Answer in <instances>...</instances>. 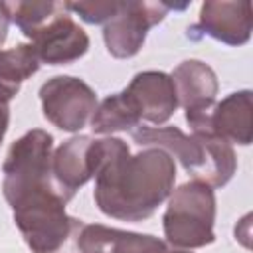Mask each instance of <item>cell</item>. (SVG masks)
<instances>
[{
	"label": "cell",
	"mask_w": 253,
	"mask_h": 253,
	"mask_svg": "<svg viewBox=\"0 0 253 253\" xmlns=\"http://www.w3.org/2000/svg\"><path fill=\"white\" fill-rule=\"evenodd\" d=\"M38 69L40 59L30 43H18L10 49H0V99H14L22 83Z\"/></svg>",
	"instance_id": "15"
},
{
	"label": "cell",
	"mask_w": 253,
	"mask_h": 253,
	"mask_svg": "<svg viewBox=\"0 0 253 253\" xmlns=\"http://www.w3.org/2000/svg\"><path fill=\"white\" fill-rule=\"evenodd\" d=\"M65 204L55 186L30 190L10 202L14 221L32 253H81L83 221L67 215Z\"/></svg>",
	"instance_id": "3"
},
{
	"label": "cell",
	"mask_w": 253,
	"mask_h": 253,
	"mask_svg": "<svg viewBox=\"0 0 253 253\" xmlns=\"http://www.w3.org/2000/svg\"><path fill=\"white\" fill-rule=\"evenodd\" d=\"M105 140V156L95 174V204L105 215L115 219H148L174 190V158L154 146L130 154L125 140Z\"/></svg>",
	"instance_id": "1"
},
{
	"label": "cell",
	"mask_w": 253,
	"mask_h": 253,
	"mask_svg": "<svg viewBox=\"0 0 253 253\" xmlns=\"http://www.w3.org/2000/svg\"><path fill=\"white\" fill-rule=\"evenodd\" d=\"M10 22H14L24 36L43 24L51 14H55L61 2H4Z\"/></svg>",
	"instance_id": "17"
},
{
	"label": "cell",
	"mask_w": 253,
	"mask_h": 253,
	"mask_svg": "<svg viewBox=\"0 0 253 253\" xmlns=\"http://www.w3.org/2000/svg\"><path fill=\"white\" fill-rule=\"evenodd\" d=\"M164 249V241H160L154 235L123 231L99 223H83V229L79 233L81 253H162Z\"/></svg>",
	"instance_id": "14"
},
{
	"label": "cell",
	"mask_w": 253,
	"mask_h": 253,
	"mask_svg": "<svg viewBox=\"0 0 253 253\" xmlns=\"http://www.w3.org/2000/svg\"><path fill=\"white\" fill-rule=\"evenodd\" d=\"M8 26H10V16H8L6 4L0 2V47L4 45V42L8 38Z\"/></svg>",
	"instance_id": "20"
},
{
	"label": "cell",
	"mask_w": 253,
	"mask_h": 253,
	"mask_svg": "<svg viewBox=\"0 0 253 253\" xmlns=\"http://www.w3.org/2000/svg\"><path fill=\"white\" fill-rule=\"evenodd\" d=\"M132 140L144 148L166 150L194 180L210 188L225 186L237 168L231 144L210 132L184 134L178 126H140L132 130Z\"/></svg>",
	"instance_id": "2"
},
{
	"label": "cell",
	"mask_w": 253,
	"mask_h": 253,
	"mask_svg": "<svg viewBox=\"0 0 253 253\" xmlns=\"http://www.w3.org/2000/svg\"><path fill=\"white\" fill-rule=\"evenodd\" d=\"M204 132L215 134L225 142L247 146L253 136L251 121V91H237L213 105Z\"/></svg>",
	"instance_id": "13"
},
{
	"label": "cell",
	"mask_w": 253,
	"mask_h": 253,
	"mask_svg": "<svg viewBox=\"0 0 253 253\" xmlns=\"http://www.w3.org/2000/svg\"><path fill=\"white\" fill-rule=\"evenodd\" d=\"M170 77L176 89L178 105L184 107L192 132H204L219 87L215 71L204 61L186 59L174 69Z\"/></svg>",
	"instance_id": "10"
},
{
	"label": "cell",
	"mask_w": 253,
	"mask_h": 253,
	"mask_svg": "<svg viewBox=\"0 0 253 253\" xmlns=\"http://www.w3.org/2000/svg\"><path fill=\"white\" fill-rule=\"evenodd\" d=\"M95 253H101V251H95Z\"/></svg>",
	"instance_id": "22"
},
{
	"label": "cell",
	"mask_w": 253,
	"mask_h": 253,
	"mask_svg": "<svg viewBox=\"0 0 253 253\" xmlns=\"http://www.w3.org/2000/svg\"><path fill=\"white\" fill-rule=\"evenodd\" d=\"M8 125H10V107H8V101L0 99V144L6 136Z\"/></svg>",
	"instance_id": "19"
},
{
	"label": "cell",
	"mask_w": 253,
	"mask_h": 253,
	"mask_svg": "<svg viewBox=\"0 0 253 253\" xmlns=\"http://www.w3.org/2000/svg\"><path fill=\"white\" fill-rule=\"evenodd\" d=\"M196 28L227 45H243L251 36V2H204Z\"/></svg>",
	"instance_id": "12"
},
{
	"label": "cell",
	"mask_w": 253,
	"mask_h": 253,
	"mask_svg": "<svg viewBox=\"0 0 253 253\" xmlns=\"http://www.w3.org/2000/svg\"><path fill=\"white\" fill-rule=\"evenodd\" d=\"M26 38L30 40V45L34 47L40 63L49 65L73 63L89 49V36L69 16L63 2L55 14H51Z\"/></svg>",
	"instance_id": "9"
},
{
	"label": "cell",
	"mask_w": 253,
	"mask_h": 253,
	"mask_svg": "<svg viewBox=\"0 0 253 253\" xmlns=\"http://www.w3.org/2000/svg\"><path fill=\"white\" fill-rule=\"evenodd\" d=\"M51 154L53 138L42 128L28 130L16 142H12L2 172V192L6 202L18 198L20 194L53 184L51 180Z\"/></svg>",
	"instance_id": "5"
},
{
	"label": "cell",
	"mask_w": 253,
	"mask_h": 253,
	"mask_svg": "<svg viewBox=\"0 0 253 253\" xmlns=\"http://www.w3.org/2000/svg\"><path fill=\"white\" fill-rule=\"evenodd\" d=\"M43 117L65 132H77L97 109L95 91L79 77L55 75L40 87Z\"/></svg>",
	"instance_id": "6"
},
{
	"label": "cell",
	"mask_w": 253,
	"mask_h": 253,
	"mask_svg": "<svg viewBox=\"0 0 253 253\" xmlns=\"http://www.w3.org/2000/svg\"><path fill=\"white\" fill-rule=\"evenodd\" d=\"M105 138L73 136L51 154V180L65 202H69L83 184L95 178L105 156Z\"/></svg>",
	"instance_id": "8"
},
{
	"label": "cell",
	"mask_w": 253,
	"mask_h": 253,
	"mask_svg": "<svg viewBox=\"0 0 253 253\" xmlns=\"http://www.w3.org/2000/svg\"><path fill=\"white\" fill-rule=\"evenodd\" d=\"M215 221V196L213 190L198 180L182 184L172 190L168 208L162 217L166 241L174 247L196 249L210 245Z\"/></svg>",
	"instance_id": "4"
},
{
	"label": "cell",
	"mask_w": 253,
	"mask_h": 253,
	"mask_svg": "<svg viewBox=\"0 0 253 253\" xmlns=\"http://www.w3.org/2000/svg\"><path fill=\"white\" fill-rule=\"evenodd\" d=\"M123 93L134 109L136 117L150 125L166 123L178 107L172 77L164 71L136 73Z\"/></svg>",
	"instance_id": "11"
},
{
	"label": "cell",
	"mask_w": 253,
	"mask_h": 253,
	"mask_svg": "<svg viewBox=\"0 0 253 253\" xmlns=\"http://www.w3.org/2000/svg\"><path fill=\"white\" fill-rule=\"evenodd\" d=\"M172 10L162 2H123L119 14L111 18L103 28V40L107 51L117 59H128L136 55L152 26L160 24Z\"/></svg>",
	"instance_id": "7"
},
{
	"label": "cell",
	"mask_w": 253,
	"mask_h": 253,
	"mask_svg": "<svg viewBox=\"0 0 253 253\" xmlns=\"http://www.w3.org/2000/svg\"><path fill=\"white\" fill-rule=\"evenodd\" d=\"M91 128L97 134H111L119 130H134V126L140 125V119L136 117L134 109L130 107L125 93H115L103 99L93 117H91Z\"/></svg>",
	"instance_id": "16"
},
{
	"label": "cell",
	"mask_w": 253,
	"mask_h": 253,
	"mask_svg": "<svg viewBox=\"0 0 253 253\" xmlns=\"http://www.w3.org/2000/svg\"><path fill=\"white\" fill-rule=\"evenodd\" d=\"M67 12L77 14L87 24H107L115 18L123 2H63Z\"/></svg>",
	"instance_id": "18"
},
{
	"label": "cell",
	"mask_w": 253,
	"mask_h": 253,
	"mask_svg": "<svg viewBox=\"0 0 253 253\" xmlns=\"http://www.w3.org/2000/svg\"><path fill=\"white\" fill-rule=\"evenodd\" d=\"M162 253H190V251H180V249H176V251H166V249H164Z\"/></svg>",
	"instance_id": "21"
}]
</instances>
